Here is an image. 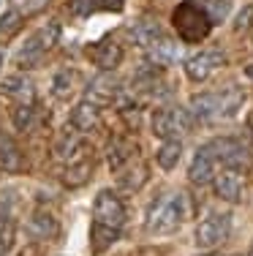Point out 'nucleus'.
<instances>
[{
  "instance_id": "f257e3e1",
  "label": "nucleus",
  "mask_w": 253,
  "mask_h": 256,
  "mask_svg": "<svg viewBox=\"0 0 253 256\" xmlns=\"http://www.w3.org/2000/svg\"><path fill=\"white\" fill-rule=\"evenodd\" d=\"M185 216H188V199L185 194H169L158 199L147 212V232L150 234H172L183 226Z\"/></svg>"
},
{
  "instance_id": "f03ea898",
  "label": "nucleus",
  "mask_w": 253,
  "mask_h": 256,
  "mask_svg": "<svg viewBox=\"0 0 253 256\" xmlns=\"http://www.w3.org/2000/svg\"><path fill=\"white\" fill-rule=\"evenodd\" d=\"M243 98H245L243 90H237V88L221 90V93H202L191 101V114L199 120H204V123L224 120V118H232V114L237 112Z\"/></svg>"
},
{
  "instance_id": "7ed1b4c3",
  "label": "nucleus",
  "mask_w": 253,
  "mask_h": 256,
  "mask_svg": "<svg viewBox=\"0 0 253 256\" xmlns=\"http://www.w3.org/2000/svg\"><path fill=\"white\" fill-rule=\"evenodd\" d=\"M172 25L180 33V38H183V41H188V44H199V41H204L210 36V30H213V20H210V14H207L204 6L194 3V0H185V3H180L177 8H174Z\"/></svg>"
},
{
  "instance_id": "20e7f679",
  "label": "nucleus",
  "mask_w": 253,
  "mask_h": 256,
  "mask_svg": "<svg viewBox=\"0 0 253 256\" xmlns=\"http://www.w3.org/2000/svg\"><path fill=\"white\" fill-rule=\"evenodd\" d=\"M207 148L213 150L215 161L224 164L229 172H243V169H248V164H251V150H248V144H245L243 139H237V136L213 139Z\"/></svg>"
},
{
  "instance_id": "39448f33",
  "label": "nucleus",
  "mask_w": 253,
  "mask_h": 256,
  "mask_svg": "<svg viewBox=\"0 0 253 256\" xmlns=\"http://www.w3.org/2000/svg\"><path fill=\"white\" fill-rule=\"evenodd\" d=\"M188 128H191V112H185V109L166 106V109H158V112L153 114V131H155V136H161V139L174 142V136L185 134Z\"/></svg>"
},
{
  "instance_id": "423d86ee",
  "label": "nucleus",
  "mask_w": 253,
  "mask_h": 256,
  "mask_svg": "<svg viewBox=\"0 0 253 256\" xmlns=\"http://www.w3.org/2000/svg\"><path fill=\"white\" fill-rule=\"evenodd\" d=\"M93 216H95L93 224L120 232V229H123V224H125V207H123V202H120L112 191H101L98 196H95Z\"/></svg>"
},
{
  "instance_id": "0eeeda50",
  "label": "nucleus",
  "mask_w": 253,
  "mask_h": 256,
  "mask_svg": "<svg viewBox=\"0 0 253 256\" xmlns=\"http://www.w3.org/2000/svg\"><path fill=\"white\" fill-rule=\"evenodd\" d=\"M232 232V216L229 212H210L196 226V242L202 248H215L229 237Z\"/></svg>"
},
{
  "instance_id": "6e6552de",
  "label": "nucleus",
  "mask_w": 253,
  "mask_h": 256,
  "mask_svg": "<svg viewBox=\"0 0 253 256\" xmlns=\"http://www.w3.org/2000/svg\"><path fill=\"white\" fill-rule=\"evenodd\" d=\"M224 63H226V54L221 50H204V52H196L194 58L185 60V74H188V79H194V82H204V79L213 74L215 68H221Z\"/></svg>"
},
{
  "instance_id": "1a4fd4ad",
  "label": "nucleus",
  "mask_w": 253,
  "mask_h": 256,
  "mask_svg": "<svg viewBox=\"0 0 253 256\" xmlns=\"http://www.w3.org/2000/svg\"><path fill=\"white\" fill-rule=\"evenodd\" d=\"M215 156H213V150L204 144V148H199L196 150V156H194V161H191V169H188V178L199 182V186H204V182H210L215 178Z\"/></svg>"
},
{
  "instance_id": "9d476101",
  "label": "nucleus",
  "mask_w": 253,
  "mask_h": 256,
  "mask_svg": "<svg viewBox=\"0 0 253 256\" xmlns=\"http://www.w3.org/2000/svg\"><path fill=\"white\" fill-rule=\"evenodd\" d=\"M215 194L226 202H240V196H243V174L229 172V169L215 174Z\"/></svg>"
},
{
  "instance_id": "9b49d317",
  "label": "nucleus",
  "mask_w": 253,
  "mask_h": 256,
  "mask_svg": "<svg viewBox=\"0 0 253 256\" xmlns=\"http://www.w3.org/2000/svg\"><path fill=\"white\" fill-rule=\"evenodd\" d=\"M114 96H117V82L112 76H98L90 84L87 96H84V104H90V106H106L109 101H114Z\"/></svg>"
},
{
  "instance_id": "f8f14e48",
  "label": "nucleus",
  "mask_w": 253,
  "mask_h": 256,
  "mask_svg": "<svg viewBox=\"0 0 253 256\" xmlns=\"http://www.w3.org/2000/svg\"><path fill=\"white\" fill-rule=\"evenodd\" d=\"M87 58L93 60L98 68H114V66L123 60V50H120L117 44H112V41H104V44H95V46H90V52H87Z\"/></svg>"
},
{
  "instance_id": "ddd939ff",
  "label": "nucleus",
  "mask_w": 253,
  "mask_h": 256,
  "mask_svg": "<svg viewBox=\"0 0 253 256\" xmlns=\"http://www.w3.org/2000/svg\"><path fill=\"white\" fill-rule=\"evenodd\" d=\"M87 174H90V158H84V156H82V150H79V153H74V156H68L65 178H68L71 186H76V182L87 180Z\"/></svg>"
},
{
  "instance_id": "4468645a",
  "label": "nucleus",
  "mask_w": 253,
  "mask_h": 256,
  "mask_svg": "<svg viewBox=\"0 0 253 256\" xmlns=\"http://www.w3.org/2000/svg\"><path fill=\"white\" fill-rule=\"evenodd\" d=\"M131 38L139 46H155L161 41V30L155 22H139V25H134V30H131Z\"/></svg>"
},
{
  "instance_id": "2eb2a0df",
  "label": "nucleus",
  "mask_w": 253,
  "mask_h": 256,
  "mask_svg": "<svg viewBox=\"0 0 253 256\" xmlns=\"http://www.w3.org/2000/svg\"><path fill=\"white\" fill-rule=\"evenodd\" d=\"M120 237V232L114 229H106V226H98V224H93V229H90V242H93V251L95 254H104L106 248L112 246L114 240Z\"/></svg>"
},
{
  "instance_id": "dca6fc26",
  "label": "nucleus",
  "mask_w": 253,
  "mask_h": 256,
  "mask_svg": "<svg viewBox=\"0 0 253 256\" xmlns=\"http://www.w3.org/2000/svg\"><path fill=\"white\" fill-rule=\"evenodd\" d=\"M180 156H183V144L174 139V142H166L164 148L158 150V156H155V161H158L161 169H174L180 161Z\"/></svg>"
},
{
  "instance_id": "f3484780",
  "label": "nucleus",
  "mask_w": 253,
  "mask_h": 256,
  "mask_svg": "<svg viewBox=\"0 0 253 256\" xmlns=\"http://www.w3.org/2000/svg\"><path fill=\"white\" fill-rule=\"evenodd\" d=\"M30 229H33V234H41V237H49L55 234V221H52L49 216H33V221H30Z\"/></svg>"
},
{
  "instance_id": "a211bd4d",
  "label": "nucleus",
  "mask_w": 253,
  "mask_h": 256,
  "mask_svg": "<svg viewBox=\"0 0 253 256\" xmlns=\"http://www.w3.org/2000/svg\"><path fill=\"white\" fill-rule=\"evenodd\" d=\"M74 123L79 126V128L95 126V109L90 106V104H79V106H76V112H74Z\"/></svg>"
},
{
  "instance_id": "6ab92c4d",
  "label": "nucleus",
  "mask_w": 253,
  "mask_h": 256,
  "mask_svg": "<svg viewBox=\"0 0 253 256\" xmlns=\"http://www.w3.org/2000/svg\"><path fill=\"white\" fill-rule=\"evenodd\" d=\"M0 166H5V169H16V166H19V156H16L14 144L0 142Z\"/></svg>"
},
{
  "instance_id": "aec40b11",
  "label": "nucleus",
  "mask_w": 253,
  "mask_h": 256,
  "mask_svg": "<svg viewBox=\"0 0 253 256\" xmlns=\"http://www.w3.org/2000/svg\"><path fill=\"white\" fill-rule=\"evenodd\" d=\"M11 248V221L5 216V207H0V254Z\"/></svg>"
},
{
  "instance_id": "412c9836",
  "label": "nucleus",
  "mask_w": 253,
  "mask_h": 256,
  "mask_svg": "<svg viewBox=\"0 0 253 256\" xmlns=\"http://www.w3.org/2000/svg\"><path fill=\"white\" fill-rule=\"evenodd\" d=\"M251 25H253V6H245L234 20V33H245Z\"/></svg>"
},
{
  "instance_id": "4be33fe9",
  "label": "nucleus",
  "mask_w": 253,
  "mask_h": 256,
  "mask_svg": "<svg viewBox=\"0 0 253 256\" xmlns=\"http://www.w3.org/2000/svg\"><path fill=\"white\" fill-rule=\"evenodd\" d=\"M98 3L101 0H71V11H74L76 16H87L98 8Z\"/></svg>"
},
{
  "instance_id": "5701e85b",
  "label": "nucleus",
  "mask_w": 253,
  "mask_h": 256,
  "mask_svg": "<svg viewBox=\"0 0 253 256\" xmlns=\"http://www.w3.org/2000/svg\"><path fill=\"white\" fill-rule=\"evenodd\" d=\"M27 120H30V106H19V109H16V114H14V123L19 128H25Z\"/></svg>"
},
{
  "instance_id": "b1692460",
  "label": "nucleus",
  "mask_w": 253,
  "mask_h": 256,
  "mask_svg": "<svg viewBox=\"0 0 253 256\" xmlns=\"http://www.w3.org/2000/svg\"><path fill=\"white\" fill-rule=\"evenodd\" d=\"M14 20H16V11L5 14V20H3V33H11V28H14Z\"/></svg>"
},
{
  "instance_id": "393cba45",
  "label": "nucleus",
  "mask_w": 253,
  "mask_h": 256,
  "mask_svg": "<svg viewBox=\"0 0 253 256\" xmlns=\"http://www.w3.org/2000/svg\"><path fill=\"white\" fill-rule=\"evenodd\" d=\"M245 74H248V76H251V79H253V63H251V66H248V68H245Z\"/></svg>"
},
{
  "instance_id": "a878e982",
  "label": "nucleus",
  "mask_w": 253,
  "mask_h": 256,
  "mask_svg": "<svg viewBox=\"0 0 253 256\" xmlns=\"http://www.w3.org/2000/svg\"><path fill=\"white\" fill-rule=\"evenodd\" d=\"M202 256H224V254H218V251H210V254H202Z\"/></svg>"
},
{
  "instance_id": "bb28decb",
  "label": "nucleus",
  "mask_w": 253,
  "mask_h": 256,
  "mask_svg": "<svg viewBox=\"0 0 253 256\" xmlns=\"http://www.w3.org/2000/svg\"><path fill=\"white\" fill-rule=\"evenodd\" d=\"M0 63H3V58H0Z\"/></svg>"
},
{
  "instance_id": "cd10ccee",
  "label": "nucleus",
  "mask_w": 253,
  "mask_h": 256,
  "mask_svg": "<svg viewBox=\"0 0 253 256\" xmlns=\"http://www.w3.org/2000/svg\"><path fill=\"white\" fill-rule=\"evenodd\" d=\"M251 256H253V251H251Z\"/></svg>"
}]
</instances>
